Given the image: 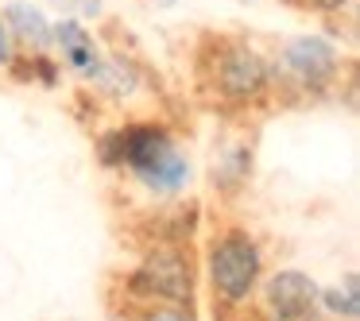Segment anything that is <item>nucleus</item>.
<instances>
[{"label": "nucleus", "instance_id": "f257e3e1", "mask_svg": "<svg viewBox=\"0 0 360 321\" xmlns=\"http://www.w3.org/2000/svg\"><path fill=\"white\" fill-rule=\"evenodd\" d=\"M97 163L105 171H120L136 182L148 197H171L186 194L194 182V163L174 140V132L155 120H128L97 136L94 143Z\"/></svg>", "mask_w": 360, "mask_h": 321}, {"label": "nucleus", "instance_id": "f03ea898", "mask_svg": "<svg viewBox=\"0 0 360 321\" xmlns=\"http://www.w3.org/2000/svg\"><path fill=\"white\" fill-rule=\"evenodd\" d=\"M198 86L229 109H259L275 97L271 55L244 35H210L198 47Z\"/></svg>", "mask_w": 360, "mask_h": 321}, {"label": "nucleus", "instance_id": "7ed1b4c3", "mask_svg": "<svg viewBox=\"0 0 360 321\" xmlns=\"http://www.w3.org/2000/svg\"><path fill=\"white\" fill-rule=\"evenodd\" d=\"M345 74V51L337 39L321 32L290 35L279 51L271 55V78L275 97L290 101H321L341 86Z\"/></svg>", "mask_w": 360, "mask_h": 321}, {"label": "nucleus", "instance_id": "20e7f679", "mask_svg": "<svg viewBox=\"0 0 360 321\" xmlns=\"http://www.w3.org/2000/svg\"><path fill=\"white\" fill-rule=\"evenodd\" d=\"M264 275H267L264 248H259L256 232H248L244 225L221 228L205 244V279H210L213 302L225 306V310L252 306Z\"/></svg>", "mask_w": 360, "mask_h": 321}, {"label": "nucleus", "instance_id": "39448f33", "mask_svg": "<svg viewBox=\"0 0 360 321\" xmlns=\"http://www.w3.org/2000/svg\"><path fill=\"white\" fill-rule=\"evenodd\" d=\"M194 294H198V263L190 244H167V240L148 244L140 263L124 275V298L136 310L190 306Z\"/></svg>", "mask_w": 360, "mask_h": 321}, {"label": "nucleus", "instance_id": "423d86ee", "mask_svg": "<svg viewBox=\"0 0 360 321\" xmlns=\"http://www.w3.org/2000/svg\"><path fill=\"white\" fill-rule=\"evenodd\" d=\"M252 302H259L264 321H318L321 317V282L310 271L279 267L264 275Z\"/></svg>", "mask_w": 360, "mask_h": 321}, {"label": "nucleus", "instance_id": "0eeeda50", "mask_svg": "<svg viewBox=\"0 0 360 321\" xmlns=\"http://www.w3.org/2000/svg\"><path fill=\"white\" fill-rule=\"evenodd\" d=\"M51 55L58 58L63 70H70L78 81H86L89 74H94V66L101 63L105 47H101V39L89 32L86 20L58 16L55 24H51Z\"/></svg>", "mask_w": 360, "mask_h": 321}, {"label": "nucleus", "instance_id": "6e6552de", "mask_svg": "<svg viewBox=\"0 0 360 321\" xmlns=\"http://www.w3.org/2000/svg\"><path fill=\"white\" fill-rule=\"evenodd\" d=\"M0 16H4V27H8L20 55H47L51 51V24L55 20L43 8H35L32 0H12L0 8Z\"/></svg>", "mask_w": 360, "mask_h": 321}, {"label": "nucleus", "instance_id": "1a4fd4ad", "mask_svg": "<svg viewBox=\"0 0 360 321\" xmlns=\"http://www.w3.org/2000/svg\"><path fill=\"white\" fill-rule=\"evenodd\" d=\"M86 86L94 89V93H101L105 101H132L136 93H140L143 86V70L132 63L128 55H109L105 51L101 63L94 66V74L86 78Z\"/></svg>", "mask_w": 360, "mask_h": 321}, {"label": "nucleus", "instance_id": "9d476101", "mask_svg": "<svg viewBox=\"0 0 360 321\" xmlns=\"http://www.w3.org/2000/svg\"><path fill=\"white\" fill-rule=\"evenodd\" d=\"M252 143L248 140H236V143H225L221 148V155L213 159V186L221 190V194H240L244 186H248L252 178Z\"/></svg>", "mask_w": 360, "mask_h": 321}, {"label": "nucleus", "instance_id": "9b49d317", "mask_svg": "<svg viewBox=\"0 0 360 321\" xmlns=\"http://www.w3.org/2000/svg\"><path fill=\"white\" fill-rule=\"evenodd\" d=\"M321 313L337 321H360V282L356 271L345 275V282L337 287H321Z\"/></svg>", "mask_w": 360, "mask_h": 321}, {"label": "nucleus", "instance_id": "f8f14e48", "mask_svg": "<svg viewBox=\"0 0 360 321\" xmlns=\"http://www.w3.org/2000/svg\"><path fill=\"white\" fill-rule=\"evenodd\" d=\"M302 12H314V16H341V12L352 8V0H287Z\"/></svg>", "mask_w": 360, "mask_h": 321}, {"label": "nucleus", "instance_id": "ddd939ff", "mask_svg": "<svg viewBox=\"0 0 360 321\" xmlns=\"http://www.w3.org/2000/svg\"><path fill=\"white\" fill-rule=\"evenodd\" d=\"M140 321H198L190 306H148L140 310Z\"/></svg>", "mask_w": 360, "mask_h": 321}, {"label": "nucleus", "instance_id": "4468645a", "mask_svg": "<svg viewBox=\"0 0 360 321\" xmlns=\"http://www.w3.org/2000/svg\"><path fill=\"white\" fill-rule=\"evenodd\" d=\"M51 4L66 8L70 16H78V20H97V16H101V4H105V0H51Z\"/></svg>", "mask_w": 360, "mask_h": 321}, {"label": "nucleus", "instance_id": "2eb2a0df", "mask_svg": "<svg viewBox=\"0 0 360 321\" xmlns=\"http://www.w3.org/2000/svg\"><path fill=\"white\" fill-rule=\"evenodd\" d=\"M16 58H20V51H16V43H12L8 27H4V16H0V70H12Z\"/></svg>", "mask_w": 360, "mask_h": 321}, {"label": "nucleus", "instance_id": "dca6fc26", "mask_svg": "<svg viewBox=\"0 0 360 321\" xmlns=\"http://www.w3.org/2000/svg\"><path fill=\"white\" fill-rule=\"evenodd\" d=\"M151 4H155V8H174L179 0H151Z\"/></svg>", "mask_w": 360, "mask_h": 321}]
</instances>
